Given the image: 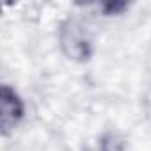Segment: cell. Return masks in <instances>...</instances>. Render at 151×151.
I'll return each instance as SVG.
<instances>
[{
    "instance_id": "obj_1",
    "label": "cell",
    "mask_w": 151,
    "mask_h": 151,
    "mask_svg": "<svg viewBox=\"0 0 151 151\" xmlns=\"http://www.w3.org/2000/svg\"><path fill=\"white\" fill-rule=\"evenodd\" d=\"M60 46L69 59L84 60L91 55V45L84 25L77 20H68L60 29Z\"/></svg>"
},
{
    "instance_id": "obj_2",
    "label": "cell",
    "mask_w": 151,
    "mask_h": 151,
    "mask_svg": "<svg viewBox=\"0 0 151 151\" xmlns=\"http://www.w3.org/2000/svg\"><path fill=\"white\" fill-rule=\"evenodd\" d=\"M23 117V103L20 96L9 87L2 86V133L7 135Z\"/></svg>"
},
{
    "instance_id": "obj_3",
    "label": "cell",
    "mask_w": 151,
    "mask_h": 151,
    "mask_svg": "<svg viewBox=\"0 0 151 151\" xmlns=\"http://www.w3.org/2000/svg\"><path fill=\"white\" fill-rule=\"evenodd\" d=\"M101 151H123V144H121V140H117L114 135H109V137L103 139Z\"/></svg>"
}]
</instances>
